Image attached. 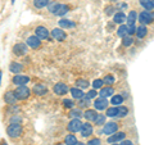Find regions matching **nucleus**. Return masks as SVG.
<instances>
[{
    "label": "nucleus",
    "mask_w": 154,
    "mask_h": 145,
    "mask_svg": "<svg viewBox=\"0 0 154 145\" xmlns=\"http://www.w3.org/2000/svg\"><path fill=\"white\" fill-rule=\"evenodd\" d=\"M7 134L9 137L12 139H17L23 134V127L21 123H11L7 128Z\"/></svg>",
    "instance_id": "obj_1"
},
{
    "label": "nucleus",
    "mask_w": 154,
    "mask_h": 145,
    "mask_svg": "<svg viewBox=\"0 0 154 145\" xmlns=\"http://www.w3.org/2000/svg\"><path fill=\"white\" fill-rule=\"evenodd\" d=\"M13 93H14V96H16L17 100H26L30 98L31 90L28 89L26 85H22V86H18L16 91H13Z\"/></svg>",
    "instance_id": "obj_2"
},
{
    "label": "nucleus",
    "mask_w": 154,
    "mask_h": 145,
    "mask_svg": "<svg viewBox=\"0 0 154 145\" xmlns=\"http://www.w3.org/2000/svg\"><path fill=\"white\" fill-rule=\"evenodd\" d=\"M35 36L37 39H40V40H48L50 36V33H49V30H48L46 27L44 26H37L35 28Z\"/></svg>",
    "instance_id": "obj_3"
},
{
    "label": "nucleus",
    "mask_w": 154,
    "mask_h": 145,
    "mask_svg": "<svg viewBox=\"0 0 154 145\" xmlns=\"http://www.w3.org/2000/svg\"><path fill=\"white\" fill-rule=\"evenodd\" d=\"M117 131H118V125L116 122H108V123L105 122L103 125V131H102L103 135H112Z\"/></svg>",
    "instance_id": "obj_4"
},
{
    "label": "nucleus",
    "mask_w": 154,
    "mask_h": 145,
    "mask_svg": "<svg viewBox=\"0 0 154 145\" xmlns=\"http://www.w3.org/2000/svg\"><path fill=\"white\" fill-rule=\"evenodd\" d=\"M28 51V48L26 44H23V42H18V44H16L13 46V53L16 54L17 57H23L26 55Z\"/></svg>",
    "instance_id": "obj_5"
},
{
    "label": "nucleus",
    "mask_w": 154,
    "mask_h": 145,
    "mask_svg": "<svg viewBox=\"0 0 154 145\" xmlns=\"http://www.w3.org/2000/svg\"><path fill=\"white\" fill-rule=\"evenodd\" d=\"M81 126H82V122L80 121V118H72L69 121L67 128H68V131H71V132H79L81 130Z\"/></svg>",
    "instance_id": "obj_6"
},
{
    "label": "nucleus",
    "mask_w": 154,
    "mask_h": 145,
    "mask_svg": "<svg viewBox=\"0 0 154 145\" xmlns=\"http://www.w3.org/2000/svg\"><path fill=\"white\" fill-rule=\"evenodd\" d=\"M53 91H54L57 95H66V94L69 91V88L64 84V82H58V84L54 85V88H53Z\"/></svg>",
    "instance_id": "obj_7"
},
{
    "label": "nucleus",
    "mask_w": 154,
    "mask_h": 145,
    "mask_svg": "<svg viewBox=\"0 0 154 145\" xmlns=\"http://www.w3.org/2000/svg\"><path fill=\"white\" fill-rule=\"evenodd\" d=\"M139 21H140L143 25H149V23L153 22V13L152 12H148V11H144L139 14Z\"/></svg>",
    "instance_id": "obj_8"
},
{
    "label": "nucleus",
    "mask_w": 154,
    "mask_h": 145,
    "mask_svg": "<svg viewBox=\"0 0 154 145\" xmlns=\"http://www.w3.org/2000/svg\"><path fill=\"white\" fill-rule=\"evenodd\" d=\"M12 82L14 85L17 86H22V85H27L28 82H30V77L28 76H25V75H16L13 77Z\"/></svg>",
    "instance_id": "obj_9"
},
{
    "label": "nucleus",
    "mask_w": 154,
    "mask_h": 145,
    "mask_svg": "<svg viewBox=\"0 0 154 145\" xmlns=\"http://www.w3.org/2000/svg\"><path fill=\"white\" fill-rule=\"evenodd\" d=\"M81 135H82L84 137H89L91 135L94 134V128H93V125L91 123H82V126H81V130H80Z\"/></svg>",
    "instance_id": "obj_10"
},
{
    "label": "nucleus",
    "mask_w": 154,
    "mask_h": 145,
    "mask_svg": "<svg viewBox=\"0 0 154 145\" xmlns=\"http://www.w3.org/2000/svg\"><path fill=\"white\" fill-rule=\"evenodd\" d=\"M26 45L30 46V48H32V49H38V48L41 46V41H40V39H37L35 35H33V36L27 37Z\"/></svg>",
    "instance_id": "obj_11"
},
{
    "label": "nucleus",
    "mask_w": 154,
    "mask_h": 145,
    "mask_svg": "<svg viewBox=\"0 0 154 145\" xmlns=\"http://www.w3.org/2000/svg\"><path fill=\"white\" fill-rule=\"evenodd\" d=\"M94 107L96 110H104L108 108V99L107 98H98L94 101Z\"/></svg>",
    "instance_id": "obj_12"
},
{
    "label": "nucleus",
    "mask_w": 154,
    "mask_h": 145,
    "mask_svg": "<svg viewBox=\"0 0 154 145\" xmlns=\"http://www.w3.org/2000/svg\"><path fill=\"white\" fill-rule=\"evenodd\" d=\"M51 36H53V39H55L57 41H63L67 39V33L62 30V28H54V30L51 31Z\"/></svg>",
    "instance_id": "obj_13"
},
{
    "label": "nucleus",
    "mask_w": 154,
    "mask_h": 145,
    "mask_svg": "<svg viewBox=\"0 0 154 145\" xmlns=\"http://www.w3.org/2000/svg\"><path fill=\"white\" fill-rule=\"evenodd\" d=\"M125 136H126V134L125 132H118V134H112V135H109V137H108V143L109 144H113V143H119V141H122V140L125 139Z\"/></svg>",
    "instance_id": "obj_14"
},
{
    "label": "nucleus",
    "mask_w": 154,
    "mask_h": 145,
    "mask_svg": "<svg viewBox=\"0 0 154 145\" xmlns=\"http://www.w3.org/2000/svg\"><path fill=\"white\" fill-rule=\"evenodd\" d=\"M32 91H33V94H36L38 96H42V95H45L48 93V88L45 85H42V84H36L32 88Z\"/></svg>",
    "instance_id": "obj_15"
},
{
    "label": "nucleus",
    "mask_w": 154,
    "mask_h": 145,
    "mask_svg": "<svg viewBox=\"0 0 154 145\" xmlns=\"http://www.w3.org/2000/svg\"><path fill=\"white\" fill-rule=\"evenodd\" d=\"M69 93H71V95L73 96L75 99H77V100L82 99L84 96H85V93L82 91V89H79V88H71V89H69Z\"/></svg>",
    "instance_id": "obj_16"
},
{
    "label": "nucleus",
    "mask_w": 154,
    "mask_h": 145,
    "mask_svg": "<svg viewBox=\"0 0 154 145\" xmlns=\"http://www.w3.org/2000/svg\"><path fill=\"white\" fill-rule=\"evenodd\" d=\"M82 116L86 118L88 122H94V119L96 118L98 113H96V110H94V109H88V110H85V112L82 113Z\"/></svg>",
    "instance_id": "obj_17"
},
{
    "label": "nucleus",
    "mask_w": 154,
    "mask_h": 145,
    "mask_svg": "<svg viewBox=\"0 0 154 145\" xmlns=\"http://www.w3.org/2000/svg\"><path fill=\"white\" fill-rule=\"evenodd\" d=\"M114 93V90L112 86H107V88H102L99 91V95L100 98H108V96H112Z\"/></svg>",
    "instance_id": "obj_18"
},
{
    "label": "nucleus",
    "mask_w": 154,
    "mask_h": 145,
    "mask_svg": "<svg viewBox=\"0 0 154 145\" xmlns=\"http://www.w3.org/2000/svg\"><path fill=\"white\" fill-rule=\"evenodd\" d=\"M9 71L14 75H19V72L23 71V66L21 63H18V62H13V63L9 66Z\"/></svg>",
    "instance_id": "obj_19"
},
{
    "label": "nucleus",
    "mask_w": 154,
    "mask_h": 145,
    "mask_svg": "<svg viewBox=\"0 0 154 145\" xmlns=\"http://www.w3.org/2000/svg\"><path fill=\"white\" fill-rule=\"evenodd\" d=\"M4 100H5V103L9 105L17 103V99H16V96H14L13 91H7V93L4 94Z\"/></svg>",
    "instance_id": "obj_20"
},
{
    "label": "nucleus",
    "mask_w": 154,
    "mask_h": 145,
    "mask_svg": "<svg viewBox=\"0 0 154 145\" xmlns=\"http://www.w3.org/2000/svg\"><path fill=\"white\" fill-rule=\"evenodd\" d=\"M135 33H136L137 39H144L148 35V28L145 27V25L139 26V27H136V31H135Z\"/></svg>",
    "instance_id": "obj_21"
},
{
    "label": "nucleus",
    "mask_w": 154,
    "mask_h": 145,
    "mask_svg": "<svg viewBox=\"0 0 154 145\" xmlns=\"http://www.w3.org/2000/svg\"><path fill=\"white\" fill-rule=\"evenodd\" d=\"M76 25H75V22H72V21H69V19H60L59 21V27L62 28V30H64V28H73Z\"/></svg>",
    "instance_id": "obj_22"
},
{
    "label": "nucleus",
    "mask_w": 154,
    "mask_h": 145,
    "mask_svg": "<svg viewBox=\"0 0 154 145\" xmlns=\"http://www.w3.org/2000/svg\"><path fill=\"white\" fill-rule=\"evenodd\" d=\"M113 21H114V23H118V25H123V23L126 22V14L122 13V12L116 13Z\"/></svg>",
    "instance_id": "obj_23"
},
{
    "label": "nucleus",
    "mask_w": 154,
    "mask_h": 145,
    "mask_svg": "<svg viewBox=\"0 0 154 145\" xmlns=\"http://www.w3.org/2000/svg\"><path fill=\"white\" fill-rule=\"evenodd\" d=\"M127 114H128V108L123 107V105H118L117 107V116H116V117L123 118V117H126Z\"/></svg>",
    "instance_id": "obj_24"
},
{
    "label": "nucleus",
    "mask_w": 154,
    "mask_h": 145,
    "mask_svg": "<svg viewBox=\"0 0 154 145\" xmlns=\"http://www.w3.org/2000/svg\"><path fill=\"white\" fill-rule=\"evenodd\" d=\"M136 18H137V14L135 11H131L128 13V17H126V21H127V26L130 25H135V22H136Z\"/></svg>",
    "instance_id": "obj_25"
},
{
    "label": "nucleus",
    "mask_w": 154,
    "mask_h": 145,
    "mask_svg": "<svg viewBox=\"0 0 154 145\" xmlns=\"http://www.w3.org/2000/svg\"><path fill=\"white\" fill-rule=\"evenodd\" d=\"M140 4L146 9L148 12H152L154 9V3L153 0H140Z\"/></svg>",
    "instance_id": "obj_26"
},
{
    "label": "nucleus",
    "mask_w": 154,
    "mask_h": 145,
    "mask_svg": "<svg viewBox=\"0 0 154 145\" xmlns=\"http://www.w3.org/2000/svg\"><path fill=\"white\" fill-rule=\"evenodd\" d=\"M110 103H112L114 107H117V105H122L123 96L122 95H112V100H110Z\"/></svg>",
    "instance_id": "obj_27"
},
{
    "label": "nucleus",
    "mask_w": 154,
    "mask_h": 145,
    "mask_svg": "<svg viewBox=\"0 0 154 145\" xmlns=\"http://www.w3.org/2000/svg\"><path fill=\"white\" fill-rule=\"evenodd\" d=\"M69 11V8L67 7V5H64V4H60L59 5V8L57 9V12L54 13L55 16H59V17H62V16H64V14H67V12Z\"/></svg>",
    "instance_id": "obj_28"
},
{
    "label": "nucleus",
    "mask_w": 154,
    "mask_h": 145,
    "mask_svg": "<svg viewBox=\"0 0 154 145\" xmlns=\"http://www.w3.org/2000/svg\"><path fill=\"white\" fill-rule=\"evenodd\" d=\"M77 143V137L75 136L73 134H69L67 135V136L64 137V144L66 145H75Z\"/></svg>",
    "instance_id": "obj_29"
},
{
    "label": "nucleus",
    "mask_w": 154,
    "mask_h": 145,
    "mask_svg": "<svg viewBox=\"0 0 154 145\" xmlns=\"http://www.w3.org/2000/svg\"><path fill=\"white\" fill-rule=\"evenodd\" d=\"M76 88H79V89H88L89 88V85H90V82L88 80H84V79H79L76 81Z\"/></svg>",
    "instance_id": "obj_30"
},
{
    "label": "nucleus",
    "mask_w": 154,
    "mask_h": 145,
    "mask_svg": "<svg viewBox=\"0 0 154 145\" xmlns=\"http://www.w3.org/2000/svg\"><path fill=\"white\" fill-rule=\"evenodd\" d=\"M134 44V39H132V36L131 35H126V36H123L122 37V45L123 46H131Z\"/></svg>",
    "instance_id": "obj_31"
},
{
    "label": "nucleus",
    "mask_w": 154,
    "mask_h": 145,
    "mask_svg": "<svg viewBox=\"0 0 154 145\" xmlns=\"http://www.w3.org/2000/svg\"><path fill=\"white\" fill-rule=\"evenodd\" d=\"M50 0H33V5H35L36 8H45L46 5H49Z\"/></svg>",
    "instance_id": "obj_32"
},
{
    "label": "nucleus",
    "mask_w": 154,
    "mask_h": 145,
    "mask_svg": "<svg viewBox=\"0 0 154 145\" xmlns=\"http://www.w3.org/2000/svg\"><path fill=\"white\" fill-rule=\"evenodd\" d=\"M94 122H95L96 126H103V125L105 123V116L99 114V113H98V116H96V118L94 119Z\"/></svg>",
    "instance_id": "obj_33"
},
{
    "label": "nucleus",
    "mask_w": 154,
    "mask_h": 145,
    "mask_svg": "<svg viewBox=\"0 0 154 145\" xmlns=\"http://www.w3.org/2000/svg\"><path fill=\"white\" fill-rule=\"evenodd\" d=\"M117 35L119 37H123V36H126L127 35V26L126 25H121L118 27V30H117Z\"/></svg>",
    "instance_id": "obj_34"
},
{
    "label": "nucleus",
    "mask_w": 154,
    "mask_h": 145,
    "mask_svg": "<svg viewBox=\"0 0 154 145\" xmlns=\"http://www.w3.org/2000/svg\"><path fill=\"white\" fill-rule=\"evenodd\" d=\"M81 116H82V112H81L80 109H73V108L71 109V112H69V117L71 118H80Z\"/></svg>",
    "instance_id": "obj_35"
},
{
    "label": "nucleus",
    "mask_w": 154,
    "mask_h": 145,
    "mask_svg": "<svg viewBox=\"0 0 154 145\" xmlns=\"http://www.w3.org/2000/svg\"><path fill=\"white\" fill-rule=\"evenodd\" d=\"M103 82H104V84L107 85V86H110V85H113V84H114L116 80H114V77H113L112 75H107V76L104 77Z\"/></svg>",
    "instance_id": "obj_36"
},
{
    "label": "nucleus",
    "mask_w": 154,
    "mask_h": 145,
    "mask_svg": "<svg viewBox=\"0 0 154 145\" xmlns=\"http://www.w3.org/2000/svg\"><path fill=\"white\" fill-rule=\"evenodd\" d=\"M59 5H60V4H59V3H57V2H53V3L50 2V3H49V5H48V7H49V12L54 14V13L57 12V9L59 8Z\"/></svg>",
    "instance_id": "obj_37"
},
{
    "label": "nucleus",
    "mask_w": 154,
    "mask_h": 145,
    "mask_svg": "<svg viewBox=\"0 0 154 145\" xmlns=\"http://www.w3.org/2000/svg\"><path fill=\"white\" fill-rule=\"evenodd\" d=\"M108 117H116L117 116V107H112V108H108L107 109V113Z\"/></svg>",
    "instance_id": "obj_38"
},
{
    "label": "nucleus",
    "mask_w": 154,
    "mask_h": 145,
    "mask_svg": "<svg viewBox=\"0 0 154 145\" xmlns=\"http://www.w3.org/2000/svg\"><path fill=\"white\" fill-rule=\"evenodd\" d=\"M103 85H104L103 80H99V79H96V80L93 82V88H94V90H96V89H102V88H103Z\"/></svg>",
    "instance_id": "obj_39"
},
{
    "label": "nucleus",
    "mask_w": 154,
    "mask_h": 145,
    "mask_svg": "<svg viewBox=\"0 0 154 145\" xmlns=\"http://www.w3.org/2000/svg\"><path fill=\"white\" fill-rule=\"evenodd\" d=\"M79 105H80V107H89V105H90V99H88L86 96H84L82 99H80Z\"/></svg>",
    "instance_id": "obj_40"
},
{
    "label": "nucleus",
    "mask_w": 154,
    "mask_h": 145,
    "mask_svg": "<svg viewBox=\"0 0 154 145\" xmlns=\"http://www.w3.org/2000/svg\"><path fill=\"white\" fill-rule=\"evenodd\" d=\"M7 112L11 113V114H16L19 112V107H16V104H11V107L7 109Z\"/></svg>",
    "instance_id": "obj_41"
},
{
    "label": "nucleus",
    "mask_w": 154,
    "mask_h": 145,
    "mask_svg": "<svg viewBox=\"0 0 154 145\" xmlns=\"http://www.w3.org/2000/svg\"><path fill=\"white\" fill-rule=\"evenodd\" d=\"M63 105L66 108H73L75 107V103H73V100H71V99H64L63 100Z\"/></svg>",
    "instance_id": "obj_42"
},
{
    "label": "nucleus",
    "mask_w": 154,
    "mask_h": 145,
    "mask_svg": "<svg viewBox=\"0 0 154 145\" xmlns=\"http://www.w3.org/2000/svg\"><path fill=\"white\" fill-rule=\"evenodd\" d=\"M88 145H100V139H98V137L90 139L88 141Z\"/></svg>",
    "instance_id": "obj_43"
},
{
    "label": "nucleus",
    "mask_w": 154,
    "mask_h": 145,
    "mask_svg": "<svg viewBox=\"0 0 154 145\" xmlns=\"http://www.w3.org/2000/svg\"><path fill=\"white\" fill-rule=\"evenodd\" d=\"M126 26H127V25H126ZM135 31H136V27H135V25L127 26V35H132V33H135Z\"/></svg>",
    "instance_id": "obj_44"
},
{
    "label": "nucleus",
    "mask_w": 154,
    "mask_h": 145,
    "mask_svg": "<svg viewBox=\"0 0 154 145\" xmlns=\"http://www.w3.org/2000/svg\"><path fill=\"white\" fill-rule=\"evenodd\" d=\"M96 94H98V93H96V91L93 89V90H90L89 93L86 94L85 96H86V98H88V99H93V98H95V96H96Z\"/></svg>",
    "instance_id": "obj_45"
},
{
    "label": "nucleus",
    "mask_w": 154,
    "mask_h": 145,
    "mask_svg": "<svg viewBox=\"0 0 154 145\" xmlns=\"http://www.w3.org/2000/svg\"><path fill=\"white\" fill-rule=\"evenodd\" d=\"M105 13H107L108 16H112V14L114 13V7H112V5L107 7V8H105Z\"/></svg>",
    "instance_id": "obj_46"
},
{
    "label": "nucleus",
    "mask_w": 154,
    "mask_h": 145,
    "mask_svg": "<svg viewBox=\"0 0 154 145\" xmlns=\"http://www.w3.org/2000/svg\"><path fill=\"white\" fill-rule=\"evenodd\" d=\"M21 122H22V119L19 117H12L11 118V123H21Z\"/></svg>",
    "instance_id": "obj_47"
},
{
    "label": "nucleus",
    "mask_w": 154,
    "mask_h": 145,
    "mask_svg": "<svg viewBox=\"0 0 154 145\" xmlns=\"http://www.w3.org/2000/svg\"><path fill=\"white\" fill-rule=\"evenodd\" d=\"M119 143H121V144H119V145H134V143L131 141V140H122V141H119Z\"/></svg>",
    "instance_id": "obj_48"
},
{
    "label": "nucleus",
    "mask_w": 154,
    "mask_h": 145,
    "mask_svg": "<svg viewBox=\"0 0 154 145\" xmlns=\"http://www.w3.org/2000/svg\"><path fill=\"white\" fill-rule=\"evenodd\" d=\"M75 145H86V144H84V143H79V141H77Z\"/></svg>",
    "instance_id": "obj_49"
},
{
    "label": "nucleus",
    "mask_w": 154,
    "mask_h": 145,
    "mask_svg": "<svg viewBox=\"0 0 154 145\" xmlns=\"http://www.w3.org/2000/svg\"><path fill=\"white\" fill-rule=\"evenodd\" d=\"M2 76H3V73H2V71H0V84H2Z\"/></svg>",
    "instance_id": "obj_50"
},
{
    "label": "nucleus",
    "mask_w": 154,
    "mask_h": 145,
    "mask_svg": "<svg viewBox=\"0 0 154 145\" xmlns=\"http://www.w3.org/2000/svg\"><path fill=\"white\" fill-rule=\"evenodd\" d=\"M0 145H8L7 143H2V144H0Z\"/></svg>",
    "instance_id": "obj_51"
},
{
    "label": "nucleus",
    "mask_w": 154,
    "mask_h": 145,
    "mask_svg": "<svg viewBox=\"0 0 154 145\" xmlns=\"http://www.w3.org/2000/svg\"><path fill=\"white\" fill-rule=\"evenodd\" d=\"M112 145H119V144H118V143H113Z\"/></svg>",
    "instance_id": "obj_52"
},
{
    "label": "nucleus",
    "mask_w": 154,
    "mask_h": 145,
    "mask_svg": "<svg viewBox=\"0 0 154 145\" xmlns=\"http://www.w3.org/2000/svg\"><path fill=\"white\" fill-rule=\"evenodd\" d=\"M57 145H66V144H57Z\"/></svg>",
    "instance_id": "obj_53"
},
{
    "label": "nucleus",
    "mask_w": 154,
    "mask_h": 145,
    "mask_svg": "<svg viewBox=\"0 0 154 145\" xmlns=\"http://www.w3.org/2000/svg\"><path fill=\"white\" fill-rule=\"evenodd\" d=\"M13 2H14V0H13Z\"/></svg>",
    "instance_id": "obj_54"
}]
</instances>
